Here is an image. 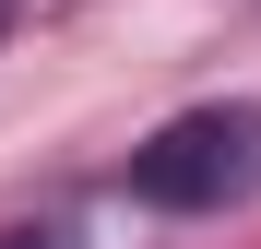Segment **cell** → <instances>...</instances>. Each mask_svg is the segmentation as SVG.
<instances>
[{"label": "cell", "mask_w": 261, "mask_h": 249, "mask_svg": "<svg viewBox=\"0 0 261 249\" xmlns=\"http://www.w3.org/2000/svg\"><path fill=\"white\" fill-rule=\"evenodd\" d=\"M130 202L143 214H226V202H261V107L226 95V107H178L166 131L130 143Z\"/></svg>", "instance_id": "obj_1"}, {"label": "cell", "mask_w": 261, "mask_h": 249, "mask_svg": "<svg viewBox=\"0 0 261 249\" xmlns=\"http://www.w3.org/2000/svg\"><path fill=\"white\" fill-rule=\"evenodd\" d=\"M0 249H71V214H0Z\"/></svg>", "instance_id": "obj_2"}, {"label": "cell", "mask_w": 261, "mask_h": 249, "mask_svg": "<svg viewBox=\"0 0 261 249\" xmlns=\"http://www.w3.org/2000/svg\"><path fill=\"white\" fill-rule=\"evenodd\" d=\"M12 24H24V0H0V36H12Z\"/></svg>", "instance_id": "obj_3"}]
</instances>
